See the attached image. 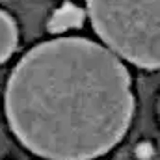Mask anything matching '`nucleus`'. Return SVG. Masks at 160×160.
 Returning <instances> with one entry per match:
<instances>
[{"mask_svg": "<svg viewBox=\"0 0 160 160\" xmlns=\"http://www.w3.org/2000/svg\"><path fill=\"white\" fill-rule=\"evenodd\" d=\"M84 17H86V13H84L82 8H78L73 2H67L52 13V17L48 21V32L63 34V32L80 28L82 22H84Z\"/></svg>", "mask_w": 160, "mask_h": 160, "instance_id": "3", "label": "nucleus"}, {"mask_svg": "<svg viewBox=\"0 0 160 160\" xmlns=\"http://www.w3.org/2000/svg\"><path fill=\"white\" fill-rule=\"evenodd\" d=\"M134 112L130 75L95 41L58 38L34 47L6 88V118L32 153L93 160L118 145Z\"/></svg>", "mask_w": 160, "mask_h": 160, "instance_id": "1", "label": "nucleus"}, {"mask_svg": "<svg viewBox=\"0 0 160 160\" xmlns=\"http://www.w3.org/2000/svg\"><path fill=\"white\" fill-rule=\"evenodd\" d=\"M17 47V26L13 19L0 9V63L6 62Z\"/></svg>", "mask_w": 160, "mask_h": 160, "instance_id": "4", "label": "nucleus"}, {"mask_svg": "<svg viewBox=\"0 0 160 160\" xmlns=\"http://www.w3.org/2000/svg\"><path fill=\"white\" fill-rule=\"evenodd\" d=\"M88 15L119 58L160 69V0H88Z\"/></svg>", "mask_w": 160, "mask_h": 160, "instance_id": "2", "label": "nucleus"}]
</instances>
